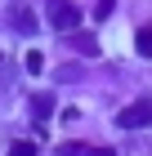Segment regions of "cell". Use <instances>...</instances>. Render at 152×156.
I'll use <instances>...</instances> for the list:
<instances>
[{"label":"cell","mask_w":152,"mask_h":156,"mask_svg":"<svg viewBox=\"0 0 152 156\" xmlns=\"http://www.w3.org/2000/svg\"><path fill=\"white\" fill-rule=\"evenodd\" d=\"M9 156H36V147H32V143H13Z\"/></svg>","instance_id":"9c48e42d"},{"label":"cell","mask_w":152,"mask_h":156,"mask_svg":"<svg viewBox=\"0 0 152 156\" xmlns=\"http://www.w3.org/2000/svg\"><path fill=\"white\" fill-rule=\"evenodd\" d=\"M23 67H27V76H40V72H45V54H40V49H32Z\"/></svg>","instance_id":"5b68a950"},{"label":"cell","mask_w":152,"mask_h":156,"mask_svg":"<svg viewBox=\"0 0 152 156\" xmlns=\"http://www.w3.org/2000/svg\"><path fill=\"white\" fill-rule=\"evenodd\" d=\"M112 9H117V0H98V5H94V18H107Z\"/></svg>","instance_id":"ba28073f"},{"label":"cell","mask_w":152,"mask_h":156,"mask_svg":"<svg viewBox=\"0 0 152 156\" xmlns=\"http://www.w3.org/2000/svg\"><path fill=\"white\" fill-rule=\"evenodd\" d=\"M9 18H13V31H23V36H36V27H40V23H36V13L27 9V5H13Z\"/></svg>","instance_id":"3957f363"},{"label":"cell","mask_w":152,"mask_h":156,"mask_svg":"<svg viewBox=\"0 0 152 156\" xmlns=\"http://www.w3.org/2000/svg\"><path fill=\"white\" fill-rule=\"evenodd\" d=\"M32 116L36 120H49V116H54V94H32Z\"/></svg>","instance_id":"277c9868"},{"label":"cell","mask_w":152,"mask_h":156,"mask_svg":"<svg viewBox=\"0 0 152 156\" xmlns=\"http://www.w3.org/2000/svg\"><path fill=\"white\" fill-rule=\"evenodd\" d=\"M134 45H139V54H143V58H152V31H148V27H139Z\"/></svg>","instance_id":"8992f818"},{"label":"cell","mask_w":152,"mask_h":156,"mask_svg":"<svg viewBox=\"0 0 152 156\" xmlns=\"http://www.w3.org/2000/svg\"><path fill=\"white\" fill-rule=\"evenodd\" d=\"M148 120H152V98H139V103L117 112V129H143Z\"/></svg>","instance_id":"6da1fadb"},{"label":"cell","mask_w":152,"mask_h":156,"mask_svg":"<svg viewBox=\"0 0 152 156\" xmlns=\"http://www.w3.org/2000/svg\"><path fill=\"white\" fill-rule=\"evenodd\" d=\"M45 5H49V23L58 31H76L81 27V9L76 5H67V0H45Z\"/></svg>","instance_id":"7a4b0ae2"},{"label":"cell","mask_w":152,"mask_h":156,"mask_svg":"<svg viewBox=\"0 0 152 156\" xmlns=\"http://www.w3.org/2000/svg\"><path fill=\"white\" fill-rule=\"evenodd\" d=\"M85 156H117V152H85Z\"/></svg>","instance_id":"30bf717a"},{"label":"cell","mask_w":152,"mask_h":156,"mask_svg":"<svg viewBox=\"0 0 152 156\" xmlns=\"http://www.w3.org/2000/svg\"><path fill=\"white\" fill-rule=\"evenodd\" d=\"M76 49H81V54H90V58H94V54H98V40H94L90 31H85V36H76Z\"/></svg>","instance_id":"52a82bcc"}]
</instances>
